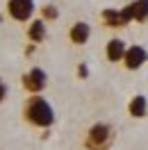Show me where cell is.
Masks as SVG:
<instances>
[{
  "mask_svg": "<svg viewBox=\"0 0 148 150\" xmlns=\"http://www.w3.org/2000/svg\"><path fill=\"white\" fill-rule=\"evenodd\" d=\"M146 62H148V52H146V48H141V46L128 48V52H125V57H123V64H125V68H130V71L141 68Z\"/></svg>",
  "mask_w": 148,
  "mask_h": 150,
  "instance_id": "5b68a950",
  "label": "cell"
},
{
  "mask_svg": "<svg viewBox=\"0 0 148 150\" xmlns=\"http://www.w3.org/2000/svg\"><path fill=\"white\" fill-rule=\"evenodd\" d=\"M125 52H128L125 41H121V39H110V43H107V59H110V62H123Z\"/></svg>",
  "mask_w": 148,
  "mask_h": 150,
  "instance_id": "52a82bcc",
  "label": "cell"
},
{
  "mask_svg": "<svg viewBox=\"0 0 148 150\" xmlns=\"http://www.w3.org/2000/svg\"><path fill=\"white\" fill-rule=\"evenodd\" d=\"M128 112H130V116H134V118H144L146 112H148L146 96H134V98L130 100V105H128Z\"/></svg>",
  "mask_w": 148,
  "mask_h": 150,
  "instance_id": "ba28073f",
  "label": "cell"
},
{
  "mask_svg": "<svg viewBox=\"0 0 148 150\" xmlns=\"http://www.w3.org/2000/svg\"><path fill=\"white\" fill-rule=\"evenodd\" d=\"M7 11L14 21H28L34 11V0H9L7 2Z\"/></svg>",
  "mask_w": 148,
  "mask_h": 150,
  "instance_id": "3957f363",
  "label": "cell"
},
{
  "mask_svg": "<svg viewBox=\"0 0 148 150\" xmlns=\"http://www.w3.org/2000/svg\"><path fill=\"white\" fill-rule=\"evenodd\" d=\"M28 37L32 43H41L46 39V23L43 21H32L28 28Z\"/></svg>",
  "mask_w": 148,
  "mask_h": 150,
  "instance_id": "30bf717a",
  "label": "cell"
},
{
  "mask_svg": "<svg viewBox=\"0 0 148 150\" xmlns=\"http://www.w3.org/2000/svg\"><path fill=\"white\" fill-rule=\"evenodd\" d=\"M102 21H105L107 28H125V25H128L121 9H105L102 11Z\"/></svg>",
  "mask_w": 148,
  "mask_h": 150,
  "instance_id": "9c48e42d",
  "label": "cell"
},
{
  "mask_svg": "<svg viewBox=\"0 0 148 150\" xmlns=\"http://www.w3.org/2000/svg\"><path fill=\"white\" fill-rule=\"evenodd\" d=\"M5 96H7V84H5L2 80H0V103L5 100Z\"/></svg>",
  "mask_w": 148,
  "mask_h": 150,
  "instance_id": "5bb4252c",
  "label": "cell"
},
{
  "mask_svg": "<svg viewBox=\"0 0 148 150\" xmlns=\"http://www.w3.org/2000/svg\"><path fill=\"white\" fill-rule=\"evenodd\" d=\"M41 14H43V18H46V21H55L59 11H57V7H55V5H46V7L41 9Z\"/></svg>",
  "mask_w": 148,
  "mask_h": 150,
  "instance_id": "7c38bea8",
  "label": "cell"
},
{
  "mask_svg": "<svg viewBox=\"0 0 148 150\" xmlns=\"http://www.w3.org/2000/svg\"><path fill=\"white\" fill-rule=\"evenodd\" d=\"M46 82H48V77L41 68H32L30 73L23 75V86H25V91H32V93L43 91V89H46Z\"/></svg>",
  "mask_w": 148,
  "mask_h": 150,
  "instance_id": "277c9868",
  "label": "cell"
},
{
  "mask_svg": "<svg viewBox=\"0 0 148 150\" xmlns=\"http://www.w3.org/2000/svg\"><path fill=\"white\" fill-rule=\"evenodd\" d=\"M130 7H132V18L134 21L148 18V0H134V2H130Z\"/></svg>",
  "mask_w": 148,
  "mask_h": 150,
  "instance_id": "8fae6325",
  "label": "cell"
},
{
  "mask_svg": "<svg viewBox=\"0 0 148 150\" xmlns=\"http://www.w3.org/2000/svg\"><path fill=\"white\" fill-rule=\"evenodd\" d=\"M71 41L73 43H78V46H82V43H87L89 41V37H91V25L89 23H84V21H80V23H75L73 28H71Z\"/></svg>",
  "mask_w": 148,
  "mask_h": 150,
  "instance_id": "8992f818",
  "label": "cell"
},
{
  "mask_svg": "<svg viewBox=\"0 0 148 150\" xmlns=\"http://www.w3.org/2000/svg\"><path fill=\"white\" fill-rule=\"evenodd\" d=\"M112 143H114V130L107 123H96L87 134V141H84V146L89 150H107Z\"/></svg>",
  "mask_w": 148,
  "mask_h": 150,
  "instance_id": "7a4b0ae2",
  "label": "cell"
},
{
  "mask_svg": "<svg viewBox=\"0 0 148 150\" xmlns=\"http://www.w3.org/2000/svg\"><path fill=\"white\" fill-rule=\"evenodd\" d=\"M25 118L37 127H50L55 123V112L46 98L41 96H32L25 103Z\"/></svg>",
  "mask_w": 148,
  "mask_h": 150,
  "instance_id": "6da1fadb",
  "label": "cell"
},
{
  "mask_svg": "<svg viewBox=\"0 0 148 150\" xmlns=\"http://www.w3.org/2000/svg\"><path fill=\"white\" fill-rule=\"evenodd\" d=\"M78 75H80V77H87V75H89V68H87L84 64H80L78 66Z\"/></svg>",
  "mask_w": 148,
  "mask_h": 150,
  "instance_id": "4fadbf2b",
  "label": "cell"
}]
</instances>
